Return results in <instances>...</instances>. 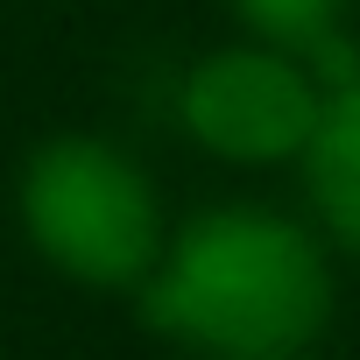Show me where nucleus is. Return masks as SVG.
Here are the masks:
<instances>
[{
  "label": "nucleus",
  "mask_w": 360,
  "mask_h": 360,
  "mask_svg": "<svg viewBox=\"0 0 360 360\" xmlns=\"http://www.w3.org/2000/svg\"><path fill=\"white\" fill-rule=\"evenodd\" d=\"M22 226L29 240L92 290H141L162 255V219L141 169L85 134H64L22 169Z\"/></svg>",
  "instance_id": "obj_2"
},
{
  "label": "nucleus",
  "mask_w": 360,
  "mask_h": 360,
  "mask_svg": "<svg viewBox=\"0 0 360 360\" xmlns=\"http://www.w3.org/2000/svg\"><path fill=\"white\" fill-rule=\"evenodd\" d=\"M304 176H311V205L325 226L360 255V71L325 92L318 127L304 141Z\"/></svg>",
  "instance_id": "obj_4"
},
{
  "label": "nucleus",
  "mask_w": 360,
  "mask_h": 360,
  "mask_svg": "<svg viewBox=\"0 0 360 360\" xmlns=\"http://www.w3.org/2000/svg\"><path fill=\"white\" fill-rule=\"evenodd\" d=\"M240 8V22L269 43V50H283V57H311V50H325L332 36H339V8L346 0H233Z\"/></svg>",
  "instance_id": "obj_5"
},
{
  "label": "nucleus",
  "mask_w": 360,
  "mask_h": 360,
  "mask_svg": "<svg viewBox=\"0 0 360 360\" xmlns=\"http://www.w3.org/2000/svg\"><path fill=\"white\" fill-rule=\"evenodd\" d=\"M141 318L212 360H297L332 318V276L297 219L219 205L155 255Z\"/></svg>",
  "instance_id": "obj_1"
},
{
  "label": "nucleus",
  "mask_w": 360,
  "mask_h": 360,
  "mask_svg": "<svg viewBox=\"0 0 360 360\" xmlns=\"http://www.w3.org/2000/svg\"><path fill=\"white\" fill-rule=\"evenodd\" d=\"M318 78L255 43V50H219L205 57L191 78H184V127L212 148V155H233V162H283V155H304L311 127H318Z\"/></svg>",
  "instance_id": "obj_3"
}]
</instances>
